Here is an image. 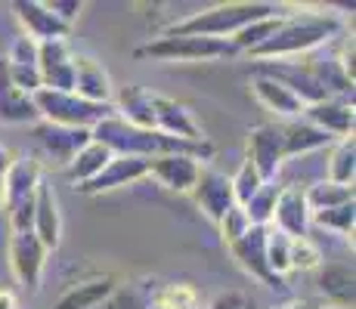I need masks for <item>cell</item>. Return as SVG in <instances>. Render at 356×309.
Returning a JSON list of instances; mask_svg holds the SVG:
<instances>
[{"label": "cell", "instance_id": "836d02e7", "mask_svg": "<svg viewBox=\"0 0 356 309\" xmlns=\"http://www.w3.org/2000/svg\"><path fill=\"white\" fill-rule=\"evenodd\" d=\"M155 300H159V303H164L168 309H198V291H195L193 285H186V281L161 287Z\"/></svg>", "mask_w": 356, "mask_h": 309}, {"label": "cell", "instance_id": "e0dca14e", "mask_svg": "<svg viewBox=\"0 0 356 309\" xmlns=\"http://www.w3.org/2000/svg\"><path fill=\"white\" fill-rule=\"evenodd\" d=\"M229 251L245 272H251L264 285H276V278L266 269V226H251L236 244H229Z\"/></svg>", "mask_w": 356, "mask_h": 309}, {"label": "cell", "instance_id": "f1b7e54d", "mask_svg": "<svg viewBox=\"0 0 356 309\" xmlns=\"http://www.w3.org/2000/svg\"><path fill=\"white\" fill-rule=\"evenodd\" d=\"M289 247H291V238L289 235H282L279 229L266 226V269H270V276L276 278V281L291 272Z\"/></svg>", "mask_w": 356, "mask_h": 309}, {"label": "cell", "instance_id": "1f68e13d", "mask_svg": "<svg viewBox=\"0 0 356 309\" xmlns=\"http://www.w3.org/2000/svg\"><path fill=\"white\" fill-rule=\"evenodd\" d=\"M276 195H279L276 185L264 183V189H260L257 195L251 198L248 204H245V214H248V223L251 226H270L273 208H276Z\"/></svg>", "mask_w": 356, "mask_h": 309}, {"label": "cell", "instance_id": "3957f363", "mask_svg": "<svg viewBox=\"0 0 356 309\" xmlns=\"http://www.w3.org/2000/svg\"><path fill=\"white\" fill-rule=\"evenodd\" d=\"M38 118H47V124L56 127H72V130H93L102 118L115 115L112 106H99V102H87L74 93H56V90H44L31 96Z\"/></svg>", "mask_w": 356, "mask_h": 309}, {"label": "cell", "instance_id": "d590c367", "mask_svg": "<svg viewBox=\"0 0 356 309\" xmlns=\"http://www.w3.org/2000/svg\"><path fill=\"white\" fill-rule=\"evenodd\" d=\"M143 306L146 303L140 300V294H136L134 287H118L112 297H106L99 306H93V309H143Z\"/></svg>", "mask_w": 356, "mask_h": 309}, {"label": "cell", "instance_id": "7bdbcfd3", "mask_svg": "<svg viewBox=\"0 0 356 309\" xmlns=\"http://www.w3.org/2000/svg\"><path fill=\"white\" fill-rule=\"evenodd\" d=\"M143 309H168V306H164V303H159V300H152V303H146Z\"/></svg>", "mask_w": 356, "mask_h": 309}, {"label": "cell", "instance_id": "83f0119b", "mask_svg": "<svg viewBox=\"0 0 356 309\" xmlns=\"http://www.w3.org/2000/svg\"><path fill=\"white\" fill-rule=\"evenodd\" d=\"M307 208L310 214L316 210H328V208H341V204L353 201V185H338V183H316L304 192Z\"/></svg>", "mask_w": 356, "mask_h": 309}, {"label": "cell", "instance_id": "30bf717a", "mask_svg": "<svg viewBox=\"0 0 356 309\" xmlns=\"http://www.w3.org/2000/svg\"><path fill=\"white\" fill-rule=\"evenodd\" d=\"M152 112H155V130L174 140H186V142H204L202 127L195 124L193 112L186 106H180L177 99L152 93Z\"/></svg>", "mask_w": 356, "mask_h": 309}, {"label": "cell", "instance_id": "8992f818", "mask_svg": "<svg viewBox=\"0 0 356 309\" xmlns=\"http://www.w3.org/2000/svg\"><path fill=\"white\" fill-rule=\"evenodd\" d=\"M245 161H251V167L260 174V180L270 183L285 161L282 127H276V124H257L248 133V158Z\"/></svg>", "mask_w": 356, "mask_h": 309}, {"label": "cell", "instance_id": "4dcf8cb0", "mask_svg": "<svg viewBox=\"0 0 356 309\" xmlns=\"http://www.w3.org/2000/svg\"><path fill=\"white\" fill-rule=\"evenodd\" d=\"M353 201L341 204V208H328V210H316L310 214V223L325 226L328 232H338V235H353Z\"/></svg>", "mask_w": 356, "mask_h": 309}, {"label": "cell", "instance_id": "5b68a950", "mask_svg": "<svg viewBox=\"0 0 356 309\" xmlns=\"http://www.w3.org/2000/svg\"><path fill=\"white\" fill-rule=\"evenodd\" d=\"M6 180V210H10V229L13 232H31L34 219V192L40 183V164L19 158L3 174Z\"/></svg>", "mask_w": 356, "mask_h": 309}, {"label": "cell", "instance_id": "ab89813d", "mask_svg": "<svg viewBox=\"0 0 356 309\" xmlns=\"http://www.w3.org/2000/svg\"><path fill=\"white\" fill-rule=\"evenodd\" d=\"M0 309H19L16 306V297L10 291H0Z\"/></svg>", "mask_w": 356, "mask_h": 309}, {"label": "cell", "instance_id": "277c9868", "mask_svg": "<svg viewBox=\"0 0 356 309\" xmlns=\"http://www.w3.org/2000/svg\"><path fill=\"white\" fill-rule=\"evenodd\" d=\"M236 47L220 37H193V34H164L152 44L140 47V59H164V62H217L232 59Z\"/></svg>", "mask_w": 356, "mask_h": 309}, {"label": "cell", "instance_id": "8fae6325", "mask_svg": "<svg viewBox=\"0 0 356 309\" xmlns=\"http://www.w3.org/2000/svg\"><path fill=\"white\" fill-rule=\"evenodd\" d=\"M149 161H152V158H118L115 155L90 183L78 185V192H84V195H102V192H112L127 183H136V180H143V176H149Z\"/></svg>", "mask_w": 356, "mask_h": 309}, {"label": "cell", "instance_id": "f546056e", "mask_svg": "<svg viewBox=\"0 0 356 309\" xmlns=\"http://www.w3.org/2000/svg\"><path fill=\"white\" fill-rule=\"evenodd\" d=\"M289 263H291V272H313V269L323 266V251H319V244L313 242L310 235L307 238H291Z\"/></svg>", "mask_w": 356, "mask_h": 309}, {"label": "cell", "instance_id": "cb8c5ba5", "mask_svg": "<svg viewBox=\"0 0 356 309\" xmlns=\"http://www.w3.org/2000/svg\"><path fill=\"white\" fill-rule=\"evenodd\" d=\"M118 115L130 127L140 130H155V112H152V93L140 90V87H124L118 93Z\"/></svg>", "mask_w": 356, "mask_h": 309}, {"label": "cell", "instance_id": "484cf974", "mask_svg": "<svg viewBox=\"0 0 356 309\" xmlns=\"http://www.w3.org/2000/svg\"><path fill=\"white\" fill-rule=\"evenodd\" d=\"M332 136L316 130L313 124L307 121H294L289 127H282V142H285V158H294V155H307V152H316V149L328 146Z\"/></svg>", "mask_w": 356, "mask_h": 309}, {"label": "cell", "instance_id": "7c38bea8", "mask_svg": "<svg viewBox=\"0 0 356 309\" xmlns=\"http://www.w3.org/2000/svg\"><path fill=\"white\" fill-rule=\"evenodd\" d=\"M189 195L195 198L198 208L214 219V223H220L223 214H227L229 208H236V195H232L229 176L217 174V170L202 167V174H198V180H195V189L189 192Z\"/></svg>", "mask_w": 356, "mask_h": 309}, {"label": "cell", "instance_id": "74e56055", "mask_svg": "<svg viewBox=\"0 0 356 309\" xmlns=\"http://www.w3.org/2000/svg\"><path fill=\"white\" fill-rule=\"evenodd\" d=\"M211 309H254V306H251V300L245 297V294L227 291V294H220V297L211 303Z\"/></svg>", "mask_w": 356, "mask_h": 309}, {"label": "cell", "instance_id": "2e32d148", "mask_svg": "<svg viewBox=\"0 0 356 309\" xmlns=\"http://www.w3.org/2000/svg\"><path fill=\"white\" fill-rule=\"evenodd\" d=\"M198 174H202V161L189 155H161L149 161V176L174 192H193Z\"/></svg>", "mask_w": 356, "mask_h": 309}, {"label": "cell", "instance_id": "6da1fadb", "mask_svg": "<svg viewBox=\"0 0 356 309\" xmlns=\"http://www.w3.org/2000/svg\"><path fill=\"white\" fill-rule=\"evenodd\" d=\"M341 22L334 16H319V12H304V16H282L279 28L270 40L251 50L254 59H285V56H307L319 44L332 40L338 34Z\"/></svg>", "mask_w": 356, "mask_h": 309}, {"label": "cell", "instance_id": "4fadbf2b", "mask_svg": "<svg viewBox=\"0 0 356 309\" xmlns=\"http://www.w3.org/2000/svg\"><path fill=\"white\" fill-rule=\"evenodd\" d=\"M19 22L25 25V37H31L34 44H47V40H65L72 34V25L59 22L44 3L38 0H19L13 3Z\"/></svg>", "mask_w": 356, "mask_h": 309}, {"label": "cell", "instance_id": "b9f144b4", "mask_svg": "<svg viewBox=\"0 0 356 309\" xmlns=\"http://www.w3.org/2000/svg\"><path fill=\"white\" fill-rule=\"evenodd\" d=\"M0 208H6V180H3V174H0Z\"/></svg>", "mask_w": 356, "mask_h": 309}, {"label": "cell", "instance_id": "ba28073f", "mask_svg": "<svg viewBox=\"0 0 356 309\" xmlns=\"http://www.w3.org/2000/svg\"><path fill=\"white\" fill-rule=\"evenodd\" d=\"M47 253L50 251L38 242L34 232H13V238H10V266H13V272H16V278L22 281V287L38 291Z\"/></svg>", "mask_w": 356, "mask_h": 309}, {"label": "cell", "instance_id": "52a82bcc", "mask_svg": "<svg viewBox=\"0 0 356 309\" xmlns=\"http://www.w3.org/2000/svg\"><path fill=\"white\" fill-rule=\"evenodd\" d=\"M38 72H40V87H44V90L72 93L74 53L68 50V40H47V44H38Z\"/></svg>", "mask_w": 356, "mask_h": 309}, {"label": "cell", "instance_id": "d6a6232c", "mask_svg": "<svg viewBox=\"0 0 356 309\" xmlns=\"http://www.w3.org/2000/svg\"><path fill=\"white\" fill-rule=\"evenodd\" d=\"M229 183H232V195H236L238 208H245V204H248L251 198H254L257 192L264 189V180H260V174L251 167V161H245L242 167H238V174L232 176Z\"/></svg>", "mask_w": 356, "mask_h": 309}, {"label": "cell", "instance_id": "ffe728a7", "mask_svg": "<svg viewBox=\"0 0 356 309\" xmlns=\"http://www.w3.org/2000/svg\"><path fill=\"white\" fill-rule=\"evenodd\" d=\"M38 118V108H34L31 96H25L13 84L6 59H0V121L6 124H31Z\"/></svg>", "mask_w": 356, "mask_h": 309}, {"label": "cell", "instance_id": "7402d4cb", "mask_svg": "<svg viewBox=\"0 0 356 309\" xmlns=\"http://www.w3.org/2000/svg\"><path fill=\"white\" fill-rule=\"evenodd\" d=\"M251 93L257 96L260 106H266L270 112L282 115V118H294V115H304V102L294 96L289 87H282L279 81L266 78V74H257L251 81Z\"/></svg>", "mask_w": 356, "mask_h": 309}, {"label": "cell", "instance_id": "9a60e30c", "mask_svg": "<svg viewBox=\"0 0 356 309\" xmlns=\"http://www.w3.org/2000/svg\"><path fill=\"white\" fill-rule=\"evenodd\" d=\"M31 232L38 235V242L47 247V251H56L59 242H63V217H59V204L53 189L47 185V180L38 183V192H34V219H31Z\"/></svg>", "mask_w": 356, "mask_h": 309}, {"label": "cell", "instance_id": "7a4b0ae2", "mask_svg": "<svg viewBox=\"0 0 356 309\" xmlns=\"http://www.w3.org/2000/svg\"><path fill=\"white\" fill-rule=\"evenodd\" d=\"M273 16H279V6H273V3H220V6H211V10L195 12V16L170 25L164 34H193V37L229 40L232 34H238L242 28L260 22V19H273Z\"/></svg>", "mask_w": 356, "mask_h": 309}, {"label": "cell", "instance_id": "603a6c76", "mask_svg": "<svg viewBox=\"0 0 356 309\" xmlns=\"http://www.w3.org/2000/svg\"><path fill=\"white\" fill-rule=\"evenodd\" d=\"M316 285L328 306L353 309V269H347V266H325V269H319Z\"/></svg>", "mask_w": 356, "mask_h": 309}, {"label": "cell", "instance_id": "f35d334b", "mask_svg": "<svg viewBox=\"0 0 356 309\" xmlns=\"http://www.w3.org/2000/svg\"><path fill=\"white\" fill-rule=\"evenodd\" d=\"M282 309H323L316 303V300H291L289 306H282Z\"/></svg>", "mask_w": 356, "mask_h": 309}, {"label": "cell", "instance_id": "9c48e42d", "mask_svg": "<svg viewBox=\"0 0 356 309\" xmlns=\"http://www.w3.org/2000/svg\"><path fill=\"white\" fill-rule=\"evenodd\" d=\"M270 226L289 238H307V232H310V208H307L304 189H298V185L279 189Z\"/></svg>", "mask_w": 356, "mask_h": 309}, {"label": "cell", "instance_id": "4316f807", "mask_svg": "<svg viewBox=\"0 0 356 309\" xmlns=\"http://www.w3.org/2000/svg\"><path fill=\"white\" fill-rule=\"evenodd\" d=\"M356 142L353 133L350 136H341L338 146L332 149V161H328V183H338V185H353V170H356Z\"/></svg>", "mask_w": 356, "mask_h": 309}, {"label": "cell", "instance_id": "5bb4252c", "mask_svg": "<svg viewBox=\"0 0 356 309\" xmlns=\"http://www.w3.org/2000/svg\"><path fill=\"white\" fill-rule=\"evenodd\" d=\"M38 136V146L47 152V158H53V164H63L68 167L72 158L93 140L90 130H72V127H56V124H40L34 130Z\"/></svg>", "mask_w": 356, "mask_h": 309}, {"label": "cell", "instance_id": "8d00e7d4", "mask_svg": "<svg viewBox=\"0 0 356 309\" xmlns=\"http://www.w3.org/2000/svg\"><path fill=\"white\" fill-rule=\"evenodd\" d=\"M44 6L59 19V22H65V25H72L74 19H78V12L84 10V3H81V0H44Z\"/></svg>", "mask_w": 356, "mask_h": 309}, {"label": "cell", "instance_id": "e575fe53", "mask_svg": "<svg viewBox=\"0 0 356 309\" xmlns=\"http://www.w3.org/2000/svg\"><path fill=\"white\" fill-rule=\"evenodd\" d=\"M217 226H220V235H223V242H227V247H229V244H236L238 238H242L245 232L251 229L248 214H245V208H238V204H236V208H229Z\"/></svg>", "mask_w": 356, "mask_h": 309}, {"label": "cell", "instance_id": "60d3db41", "mask_svg": "<svg viewBox=\"0 0 356 309\" xmlns=\"http://www.w3.org/2000/svg\"><path fill=\"white\" fill-rule=\"evenodd\" d=\"M6 170H10V155L0 149V174H6Z\"/></svg>", "mask_w": 356, "mask_h": 309}, {"label": "cell", "instance_id": "d4e9b609", "mask_svg": "<svg viewBox=\"0 0 356 309\" xmlns=\"http://www.w3.org/2000/svg\"><path fill=\"white\" fill-rule=\"evenodd\" d=\"M112 158H115V155L108 152L106 146H99V142H93V140H90L84 149H81L78 155L72 158V164H68V167H65V170H68V180H72V183H78V185L90 183L93 176H97L99 170L106 167L108 161H112ZM78 185H74V189H78Z\"/></svg>", "mask_w": 356, "mask_h": 309}, {"label": "cell", "instance_id": "ac0fdd59", "mask_svg": "<svg viewBox=\"0 0 356 309\" xmlns=\"http://www.w3.org/2000/svg\"><path fill=\"white\" fill-rule=\"evenodd\" d=\"M304 121L313 124L316 130H323L328 136H350L353 133V106H347L338 96H328V99L316 102V106L304 108Z\"/></svg>", "mask_w": 356, "mask_h": 309}, {"label": "cell", "instance_id": "44dd1931", "mask_svg": "<svg viewBox=\"0 0 356 309\" xmlns=\"http://www.w3.org/2000/svg\"><path fill=\"white\" fill-rule=\"evenodd\" d=\"M118 291V281L115 276H97V278H87V281H78L74 287H68L63 297L56 300L53 309H93L99 306L106 297Z\"/></svg>", "mask_w": 356, "mask_h": 309}, {"label": "cell", "instance_id": "d6986e66", "mask_svg": "<svg viewBox=\"0 0 356 309\" xmlns=\"http://www.w3.org/2000/svg\"><path fill=\"white\" fill-rule=\"evenodd\" d=\"M72 93L81 96V99H87V102L108 106V99H112V84H108L106 68H102L97 59H90V56H74V84H72Z\"/></svg>", "mask_w": 356, "mask_h": 309}]
</instances>
